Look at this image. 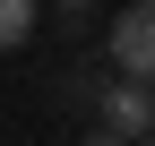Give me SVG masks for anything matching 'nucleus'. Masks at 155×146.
<instances>
[{
	"instance_id": "nucleus-4",
	"label": "nucleus",
	"mask_w": 155,
	"mask_h": 146,
	"mask_svg": "<svg viewBox=\"0 0 155 146\" xmlns=\"http://www.w3.org/2000/svg\"><path fill=\"white\" fill-rule=\"evenodd\" d=\"M52 9H61V17H86V9H95V0H52Z\"/></svg>"
},
{
	"instance_id": "nucleus-1",
	"label": "nucleus",
	"mask_w": 155,
	"mask_h": 146,
	"mask_svg": "<svg viewBox=\"0 0 155 146\" xmlns=\"http://www.w3.org/2000/svg\"><path fill=\"white\" fill-rule=\"evenodd\" d=\"M112 69L155 86V0H129V9L112 17Z\"/></svg>"
},
{
	"instance_id": "nucleus-3",
	"label": "nucleus",
	"mask_w": 155,
	"mask_h": 146,
	"mask_svg": "<svg viewBox=\"0 0 155 146\" xmlns=\"http://www.w3.org/2000/svg\"><path fill=\"white\" fill-rule=\"evenodd\" d=\"M35 17H43V0H0V43H9V52H26Z\"/></svg>"
},
{
	"instance_id": "nucleus-2",
	"label": "nucleus",
	"mask_w": 155,
	"mask_h": 146,
	"mask_svg": "<svg viewBox=\"0 0 155 146\" xmlns=\"http://www.w3.org/2000/svg\"><path fill=\"white\" fill-rule=\"evenodd\" d=\"M104 129L155 146V86H147V78H121V69H112V86H104Z\"/></svg>"
}]
</instances>
